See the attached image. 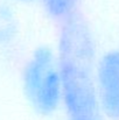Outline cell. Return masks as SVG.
Listing matches in <instances>:
<instances>
[{
  "instance_id": "cell-1",
  "label": "cell",
  "mask_w": 119,
  "mask_h": 120,
  "mask_svg": "<svg viewBox=\"0 0 119 120\" xmlns=\"http://www.w3.org/2000/svg\"><path fill=\"white\" fill-rule=\"evenodd\" d=\"M21 90L31 110L42 118H50L61 111L62 74L53 47H35L21 69Z\"/></svg>"
},
{
  "instance_id": "cell-2",
  "label": "cell",
  "mask_w": 119,
  "mask_h": 120,
  "mask_svg": "<svg viewBox=\"0 0 119 120\" xmlns=\"http://www.w3.org/2000/svg\"><path fill=\"white\" fill-rule=\"evenodd\" d=\"M93 78L105 120H119V48L110 49L97 57Z\"/></svg>"
},
{
  "instance_id": "cell-3",
  "label": "cell",
  "mask_w": 119,
  "mask_h": 120,
  "mask_svg": "<svg viewBox=\"0 0 119 120\" xmlns=\"http://www.w3.org/2000/svg\"><path fill=\"white\" fill-rule=\"evenodd\" d=\"M20 20L14 7L0 1V50L12 49L19 41Z\"/></svg>"
},
{
  "instance_id": "cell-4",
  "label": "cell",
  "mask_w": 119,
  "mask_h": 120,
  "mask_svg": "<svg viewBox=\"0 0 119 120\" xmlns=\"http://www.w3.org/2000/svg\"><path fill=\"white\" fill-rule=\"evenodd\" d=\"M46 16L57 26L79 13L81 0H40Z\"/></svg>"
},
{
  "instance_id": "cell-5",
  "label": "cell",
  "mask_w": 119,
  "mask_h": 120,
  "mask_svg": "<svg viewBox=\"0 0 119 120\" xmlns=\"http://www.w3.org/2000/svg\"><path fill=\"white\" fill-rule=\"evenodd\" d=\"M19 4H22V5H29V4H34V2H38L40 0H14Z\"/></svg>"
}]
</instances>
